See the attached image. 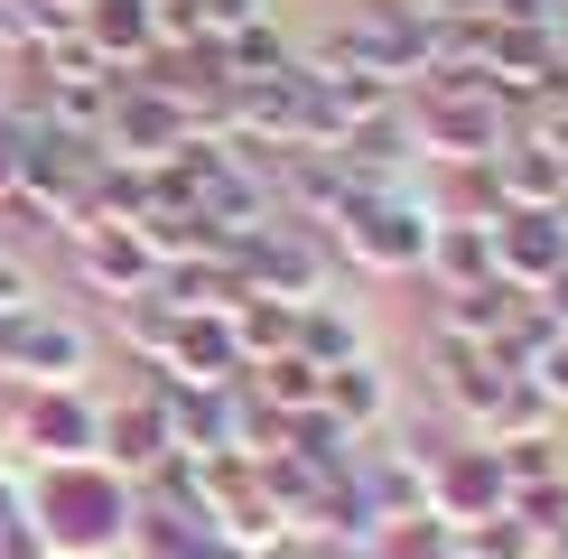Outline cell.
I'll return each mask as SVG.
<instances>
[{
    "label": "cell",
    "instance_id": "6da1fadb",
    "mask_svg": "<svg viewBox=\"0 0 568 559\" xmlns=\"http://www.w3.org/2000/svg\"><path fill=\"white\" fill-rule=\"evenodd\" d=\"M131 512H140V485L112 476L103 457H75V466H19V522L47 559H122L131 550Z\"/></svg>",
    "mask_w": 568,
    "mask_h": 559
},
{
    "label": "cell",
    "instance_id": "7a4b0ae2",
    "mask_svg": "<svg viewBox=\"0 0 568 559\" xmlns=\"http://www.w3.org/2000/svg\"><path fill=\"white\" fill-rule=\"evenodd\" d=\"M10 438L19 448L0 466H75V457H103V392L93 383H38V392H10Z\"/></svg>",
    "mask_w": 568,
    "mask_h": 559
},
{
    "label": "cell",
    "instance_id": "3957f363",
    "mask_svg": "<svg viewBox=\"0 0 568 559\" xmlns=\"http://www.w3.org/2000/svg\"><path fill=\"white\" fill-rule=\"evenodd\" d=\"M0 373H10L19 392H38V383H93V326L65 317L57 298H38V308L0 317Z\"/></svg>",
    "mask_w": 568,
    "mask_h": 559
},
{
    "label": "cell",
    "instance_id": "277c9868",
    "mask_svg": "<svg viewBox=\"0 0 568 559\" xmlns=\"http://www.w3.org/2000/svg\"><path fill=\"white\" fill-rule=\"evenodd\" d=\"M336 224H345V252L364 271H419V262H429V233H438L419 205H400L392 186H345Z\"/></svg>",
    "mask_w": 568,
    "mask_h": 559
},
{
    "label": "cell",
    "instance_id": "5b68a950",
    "mask_svg": "<svg viewBox=\"0 0 568 559\" xmlns=\"http://www.w3.org/2000/svg\"><path fill=\"white\" fill-rule=\"evenodd\" d=\"M103 466L131 485H150L159 466H178V438H169V410L159 392H131V402H103Z\"/></svg>",
    "mask_w": 568,
    "mask_h": 559
},
{
    "label": "cell",
    "instance_id": "8992f818",
    "mask_svg": "<svg viewBox=\"0 0 568 559\" xmlns=\"http://www.w3.org/2000/svg\"><path fill=\"white\" fill-rule=\"evenodd\" d=\"M75 38L112 65V75H131L159 47V19H150V0H75Z\"/></svg>",
    "mask_w": 568,
    "mask_h": 559
},
{
    "label": "cell",
    "instance_id": "52a82bcc",
    "mask_svg": "<svg viewBox=\"0 0 568 559\" xmlns=\"http://www.w3.org/2000/svg\"><path fill=\"white\" fill-rule=\"evenodd\" d=\"M383 402H392V392H383V364H364V355H354V364H326V419H345V429H354V419H383Z\"/></svg>",
    "mask_w": 568,
    "mask_h": 559
},
{
    "label": "cell",
    "instance_id": "ba28073f",
    "mask_svg": "<svg viewBox=\"0 0 568 559\" xmlns=\"http://www.w3.org/2000/svg\"><path fill=\"white\" fill-rule=\"evenodd\" d=\"M38 262H29V252H19V243H0V317H19V308H38Z\"/></svg>",
    "mask_w": 568,
    "mask_h": 559
},
{
    "label": "cell",
    "instance_id": "9c48e42d",
    "mask_svg": "<svg viewBox=\"0 0 568 559\" xmlns=\"http://www.w3.org/2000/svg\"><path fill=\"white\" fill-rule=\"evenodd\" d=\"M540 383H550L559 402H568V345H550V364H540Z\"/></svg>",
    "mask_w": 568,
    "mask_h": 559
},
{
    "label": "cell",
    "instance_id": "30bf717a",
    "mask_svg": "<svg viewBox=\"0 0 568 559\" xmlns=\"http://www.w3.org/2000/svg\"><path fill=\"white\" fill-rule=\"evenodd\" d=\"M10 392H19V383H10V373H0V410H10Z\"/></svg>",
    "mask_w": 568,
    "mask_h": 559
}]
</instances>
